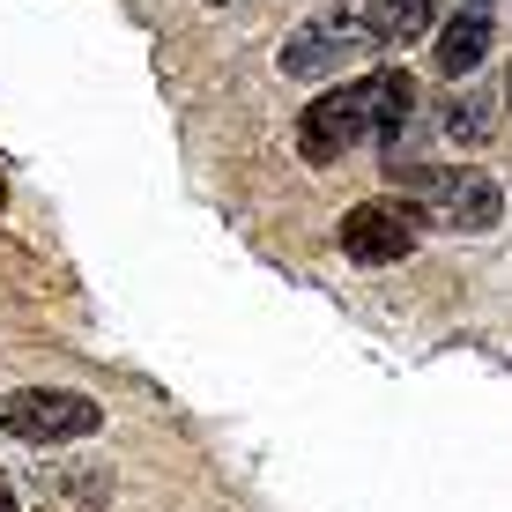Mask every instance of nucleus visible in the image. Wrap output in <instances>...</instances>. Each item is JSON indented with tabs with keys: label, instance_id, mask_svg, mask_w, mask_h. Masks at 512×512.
<instances>
[{
	"label": "nucleus",
	"instance_id": "8",
	"mask_svg": "<svg viewBox=\"0 0 512 512\" xmlns=\"http://www.w3.org/2000/svg\"><path fill=\"white\" fill-rule=\"evenodd\" d=\"M490 119H498V104L475 90V97L461 104V112H453V134H461V141H483V134H490Z\"/></svg>",
	"mask_w": 512,
	"mask_h": 512
},
{
	"label": "nucleus",
	"instance_id": "5",
	"mask_svg": "<svg viewBox=\"0 0 512 512\" xmlns=\"http://www.w3.org/2000/svg\"><path fill=\"white\" fill-rule=\"evenodd\" d=\"M372 38H364L357 23H342V15H327V23H305L290 45H282V67H290L297 82H320V75H334V67L349 60V52H364Z\"/></svg>",
	"mask_w": 512,
	"mask_h": 512
},
{
	"label": "nucleus",
	"instance_id": "7",
	"mask_svg": "<svg viewBox=\"0 0 512 512\" xmlns=\"http://www.w3.org/2000/svg\"><path fill=\"white\" fill-rule=\"evenodd\" d=\"M438 23V0H364L357 30L372 45H401V38H423V30Z\"/></svg>",
	"mask_w": 512,
	"mask_h": 512
},
{
	"label": "nucleus",
	"instance_id": "3",
	"mask_svg": "<svg viewBox=\"0 0 512 512\" xmlns=\"http://www.w3.org/2000/svg\"><path fill=\"white\" fill-rule=\"evenodd\" d=\"M0 423H8V438H23V446H67V438H90L104 409L90 394H67V386H30V394H15L8 409H0Z\"/></svg>",
	"mask_w": 512,
	"mask_h": 512
},
{
	"label": "nucleus",
	"instance_id": "1",
	"mask_svg": "<svg viewBox=\"0 0 512 512\" xmlns=\"http://www.w3.org/2000/svg\"><path fill=\"white\" fill-rule=\"evenodd\" d=\"M409 112H416V82L401 75V67H386V75H364V82H349V90L312 97L305 119H297V141H305L312 164H334V156H349L357 141L386 149V141L409 127Z\"/></svg>",
	"mask_w": 512,
	"mask_h": 512
},
{
	"label": "nucleus",
	"instance_id": "2",
	"mask_svg": "<svg viewBox=\"0 0 512 512\" xmlns=\"http://www.w3.org/2000/svg\"><path fill=\"white\" fill-rule=\"evenodd\" d=\"M401 186L423 193V201L438 208V223H453V231H490V223L505 216V193L490 171H468V164H401Z\"/></svg>",
	"mask_w": 512,
	"mask_h": 512
},
{
	"label": "nucleus",
	"instance_id": "6",
	"mask_svg": "<svg viewBox=\"0 0 512 512\" xmlns=\"http://www.w3.org/2000/svg\"><path fill=\"white\" fill-rule=\"evenodd\" d=\"M490 38H498V15H490V0H468V8L446 23V38H438V75H468V67L490 52Z\"/></svg>",
	"mask_w": 512,
	"mask_h": 512
},
{
	"label": "nucleus",
	"instance_id": "9",
	"mask_svg": "<svg viewBox=\"0 0 512 512\" xmlns=\"http://www.w3.org/2000/svg\"><path fill=\"white\" fill-rule=\"evenodd\" d=\"M0 512H15V483H8V475H0Z\"/></svg>",
	"mask_w": 512,
	"mask_h": 512
},
{
	"label": "nucleus",
	"instance_id": "4",
	"mask_svg": "<svg viewBox=\"0 0 512 512\" xmlns=\"http://www.w3.org/2000/svg\"><path fill=\"white\" fill-rule=\"evenodd\" d=\"M342 245L349 260L364 268H386V260H409L416 253V208L409 201H364L342 216Z\"/></svg>",
	"mask_w": 512,
	"mask_h": 512
}]
</instances>
